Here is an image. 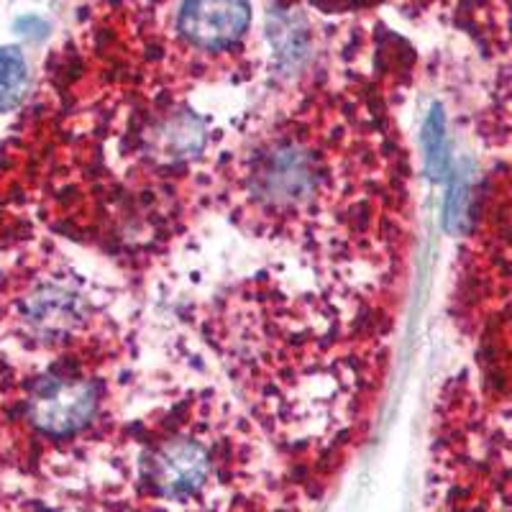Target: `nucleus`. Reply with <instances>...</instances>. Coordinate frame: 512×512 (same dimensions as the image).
<instances>
[{
	"mask_svg": "<svg viewBox=\"0 0 512 512\" xmlns=\"http://www.w3.org/2000/svg\"><path fill=\"white\" fill-rule=\"evenodd\" d=\"M98 410V387L85 377H49L36 384L29 400V420L49 438L82 431Z\"/></svg>",
	"mask_w": 512,
	"mask_h": 512,
	"instance_id": "obj_1",
	"label": "nucleus"
},
{
	"mask_svg": "<svg viewBox=\"0 0 512 512\" xmlns=\"http://www.w3.org/2000/svg\"><path fill=\"white\" fill-rule=\"evenodd\" d=\"M251 8L246 0H185L180 31L192 47L226 49L249 29Z\"/></svg>",
	"mask_w": 512,
	"mask_h": 512,
	"instance_id": "obj_2",
	"label": "nucleus"
},
{
	"mask_svg": "<svg viewBox=\"0 0 512 512\" xmlns=\"http://www.w3.org/2000/svg\"><path fill=\"white\" fill-rule=\"evenodd\" d=\"M210 477L208 451L198 441L177 438L157 448L149 461V479L169 500L198 495Z\"/></svg>",
	"mask_w": 512,
	"mask_h": 512,
	"instance_id": "obj_3",
	"label": "nucleus"
},
{
	"mask_svg": "<svg viewBox=\"0 0 512 512\" xmlns=\"http://www.w3.org/2000/svg\"><path fill=\"white\" fill-rule=\"evenodd\" d=\"M313 167L295 149H282L264 172V195L274 203H300L313 190Z\"/></svg>",
	"mask_w": 512,
	"mask_h": 512,
	"instance_id": "obj_4",
	"label": "nucleus"
},
{
	"mask_svg": "<svg viewBox=\"0 0 512 512\" xmlns=\"http://www.w3.org/2000/svg\"><path fill=\"white\" fill-rule=\"evenodd\" d=\"M29 82L26 59L16 49H0V113L11 111L21 103Z\"/></svg>",
	"mask_w": 512,
	"mask_h": 512,
	"instance_id": "obj_5",
	"label": "nucleus"
},
{
	"mask_svg": "<svg viewBox=\"0 0 512 512\" xmlns=\"http://www.w3.org/2000/svg\"><path fill=\"white\" fill-rule=\"evenodd\" d=\"M425 152H428V169L433 177L446 175L448 167V146H446V131H443V113L433 111L428 123H425Z\"/></svg>",
	"mask_w": 512,
	"mask_h": 512,
	"instance_id": "obj_6",
	"label": "nucleus"
},
{
	"mask_svg": "<svg viewBox=\"0 0 512 512\" xmlns=\"http://www.w3.org/2000/svg\"><path fill=\"white\" fill-rule=\"evenodd\" d=\"M466 200H469V185H466V177H459V182L451 190V198L446 203V221L448 228H456V223L461 221L466 208Z\"/></svg>",
	"mask_w": 512,
	"mask_h": 512,
	"instance_id": "obj_7",
	"label": "nucleus"
}]
</instances>
